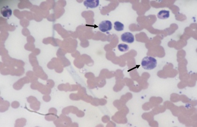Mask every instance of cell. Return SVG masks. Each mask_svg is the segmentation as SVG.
<instances>
[{
  "label": "cell",
  "instance_id": "obj_1",
  "mask_svg": "<svg viewBox=\"0 0 197 127\" xmlns=\"http://www.w3.org/2000/svg\"><path fill=\"white\" fill-rule=\"evenodd\" d=\"M157 60L156 59L151 57L147 56L142 59L141 65L143 69L146 70H152L157 66Z\"/></svg>",
  "mask_w": 197,
  "mask_h": 127
},
{
  "label": "cell",
  "instance_id": "obj_4",
  "mask_svg": "<svg viewBox=\"0 0 197 127\" xmlns=\"http://www.w3.org/2000/svg\"><path fill=\"white\" fill-rule=\"evenodd\" d=\"M99 1L94 0V1H85L84 2V4L86 7L90 8H95L98 7L99 5Z\"/></svg>",
  "mask_w": 197,
  "mask_h": 127
},
{
  "label": "cell",
  "instance_id": "obj_6",
  "mask_svg": "<svg viewBox=\"0 0 197 127\" xmlns=\"http://www.w3.org/2000/svg\"><path fill=\"white\" fill-rule=\"evenodd\" d=\"M170 16V12L169 11L166 10H162L159 11L158 13L157 17L160 19H166Z\"/></svg>",
  "mask_w": 197,
  "mask_h": 127
},
{
  "label": "cell",
  "instance_id": "obj_7",
  "mask_svg": "<svg viewBox=\"0 0 197 127\" xmlns=\"http://www.w3.org/2000/svg\"><path fill=\"white\" fill-rule=\"evenodd\" d=\"M124 27V24L120 22L116 21L114 22V28L118 32H120L123 30Z\"/></svg>",
  "mask_w": 197,
  "mask_h": 127
},
{
  "label": "cell",
  "instance_id": "obj_8",
  "mask_svg": "<svg viewBox=\"0 0 197 127\" xmlns=\"http://www.w3.org/2000/svg\"><path fill=\"white\" fill-rule=\"evenodd\" d=\"M118 49L121 52H124L128 50L129 47L126 44H120L118 45Z\"/></svg>",
  "mask_w": 197,
  "mask_h": 127
},
{
  "label": "cell",
  "instance_id": "obj_3",
  "mask_svg": "<svg viewBox=\"0 0 197 127\" xmlns=\"http://www.w3.org/2000/svg\"><path fill=\"white\" fill-rule=\"evenodd\" d=\"M121 40L122 41L128 43H132L134 41V37L132 33L129 32H126L121 35Z\"/></svg>",
  "mask_w": 197,
  "mask_h": 127
},
{
  "label": "cell",
  "instance_id": "obj_2",
  "mask_svg": "<svg viewBox=\"0 0 197 127\" xmlns=\"http://www.w3.org/2000/svg\"><path fill=\"white\" fill-rule=\"evenodd\" d=\"M99 28L101 32H105L111 30L112 28V24L109 20L103 21L99 24Z\"/></svg>",
  "mask_w": 197,
  "mask_h": 127
},
{
  "label": "cell",
  "instance_id": "obj_5",
  "mask_svg": "<svg viewBox=\"0 0 197 127\" xmlns=\"http://www.w3.org/2000/svg\"><path fill=\"white\" fill-rule=\"evenodd\" d=\"M12 10L8 6H5L1 8V14L4 17H9L12 15Z\"/></svg>",
  "mask_w": 197,
  "mask_h": 127
}]
</instances>
